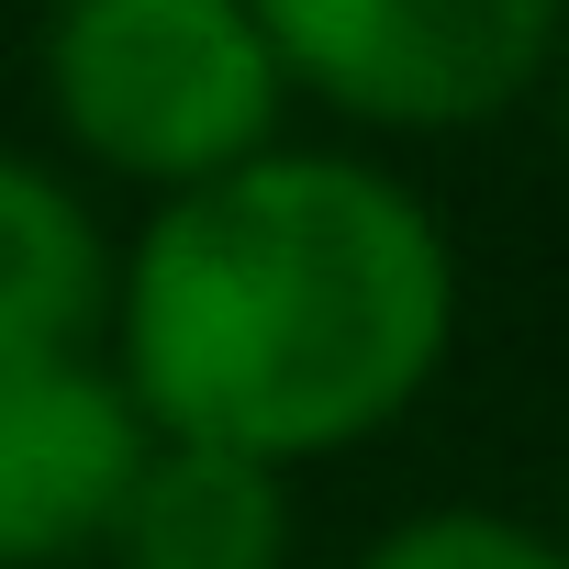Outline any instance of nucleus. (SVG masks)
Returning <instances> with one entry per match:
<instances>
[{
	"mask_svg": "<svg viewBox=\"0 0 569 569\" xmlns=\"http://www.w3.org/2000/svg\"><path fill=\"white\" fill-rule=\"evenodd\" d=\"M458 347V246L369 146H291L146 201L112 246L101 369L146 436L313 469L391 436Z\"/></svg>",
	"mask_w": 569,
	"mask_h": 569,
	"instance_id": "1",
	"label": "nucleus"
},
{
	"mask_svg": "<svg viewBox=\"0 0 569 569\" xmlns=\"http://www.w3.org/2000/svg\"><path fill=\"white\" fill-rule=\"evenodd\" d=\"M34 90L57 146L146 201L268 157L291 123V79L268 57L257 0H46Z\"/></svg>",
	"mask_w": 569,
	"mask_h": 569,
	"instance_id": "2",
	"label": "nucleus"
},
{
	"mask_svg": "<svg viewBox=\"0 0 569 569\" xmlns=\"http://www.w3.org/2000/svg\"><path fill=\"white\" fill-rule=\"evenodd\" d=\"M268 57L369 146H447L547 90L569 0H257Z\"/></svg>",
	"mask_w": 569,
	"mask_h": 569,
	"instance_id": "3",
	"label": "nucleus"
},
{
	"mask_svg": "<svg viewBox=\"0 0 569 569\" xmlns=\"http://www.w3.org/2000/svg\"><path fill=\"white\" fill-rule=\"evenodd\" d=\"M134 458L146 413L123 402L101 347L0 369V569H90Z\"/></svg>",
	"mask_w": 569,
	"mask_h": 569,
	"instance_id": "4",
	"label": "nucleus"
},
{
	"mask_svg": "<svg viewBox=\"0 0 569 569\" xmlns=\"http://www.w3.org/2000/svg\"><path fill=\"white\" fill-rule=\"evenodd\" d=\"M291 536H302L291 469L190 447V436H146L90 569H291Z\"/></svg>",
	"mask_w": 569,
	"mask_h": 569,
	"instance_id": "5",
	"label": "nucleus"
},
{
	"mask_svg": "<svg viewBox=\"0 0 569 569\" xmlns=\"http://www.w3.org/2000/svg\"><path fill=\"white\" fill-rule=\"evenodd\" d=\"M101 313H112V234L79 168L0 146V369L101 347Z\"/></svg>",
	"mask_w": 569,
	"mask_h": 569,
	"instance_id": "6",
	"label": "nucleus"
},
{
	"mask_svg": "<svg viewBox=\"0 0 569 569\" xmlns=\"http://www.w3.org/2000/svg\"><path fill=\"white\" fill-rule=\"evenodd\" d=\"M347 569H569V536H547L502 502H425V513L380 525Z\"/></svg>",
	"mask_w": 569,
	"mask_h": 569,
	"instance_id": "7",
	"label": "nucleus"
},
{
	"mask_svg": "<svg viewBox=\"0 0 569 569\" xmlns=\"http://www.w3.org/2000/svg\"><path fill=\"white\" fill-rule=\"evenodd\" d=\"M536 112H547L558 157H569V34H558V57H547V90H536Z\"/></svg>",
	"mask_w": 569,
	"mask_h": 569,
	"instance_id": "8",
	"label": "nucleus"
}]
</instances>
